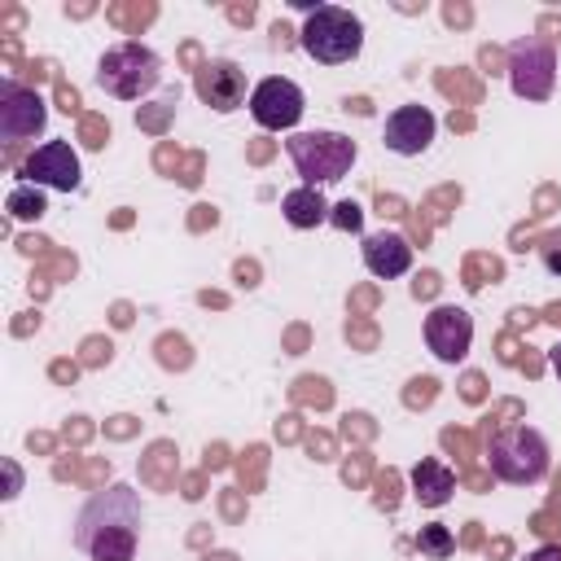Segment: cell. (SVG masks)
I'll return each instance as SVG.
<instances>
[{"label": "cell", "instance_id": "1", "mask_svg": "<svg viewBox=\"0 0 561 561\" xmlns=\"http://www.w3.org/2000/svg\"><path fill=\"white\" fill-rule=\"evenodd\" d=\"M140 543V495L127 482L96 491L75 517V548L92 561H131Z\"/></svg>", "mask_w": 561, "mask_h": 561}, {"label": "cell", "instance_id": "2", "mask_svg": "<svg viewBox=\"0 0 561 561\" xmlns=\"http://www.w3.org/2000/svg\"><path fill=\"white\" fill-rule=\"evenodd\" d=\"M298 44L320 66L355 61L364 48V22L342 4H307V22L298 31Z\"/></svg>", "mask_w": 561, "mask_h": 561}, {"label": "cell", "instance_id": "3", "mask_svg": "<svg viewBox=\"0 0 561 561\" xmlns=\"http://www.w3.org/2000/svg\"><path fill=\"white\" fill-rule=\"evenodd\" d=\"M548 438L535 430V425H504L491 434L486 443V465L500 482H513V486H530L548 473Z\"/></svg>", "mask_w": 561, "mask_h": 561}, {"label": "cell", "instance_id": "4", "mask_svg": "<svg viewBox=\"0 0 561 561\" xmlns=\"http://www.w3.org/2000/svg\"><path fill=\"white\" fill-rule=\"evenodd\" d=\"M285 153L294 162V171L302 175L307 188H320V184H337L351 167H355V140L342 136V131H294L285 140Z\"/></svg>", "mask_w": 561, "mask_h": 561}, {"label": "cell", "instance_id": "5", "mask_svg": "<svg viewBox=\"0 0 561 561\" xmlns=\"http://www.w3.org/2000/svg\"><path fill=\"white\" fill-rule=\"evenodd\" d=\"M158 79H162V57H158L153 48L136 44V39H123V44L105 48L101 61H96V83H101L110 96H118V101H140V96H149V92L158 88Z\"/></svg>", "mask_w": 561, "mask_h": 561}, {"label": "cell", "instance_id": "6", "mask_svg": "<svg viewBox=\"0 0 561 561\" xmlns=\"http://www.w3.org/2000/svg\"><path fill=\"white\" fill-rule=\"evenodd\" d=\"M557 83V48L548 39H513L508 44V88L522 101H548Z\"/></svg>", "mask_w": 561, "mask_h": 561}, {"label": "cell", "instance_id": "7", "mask_svg": "<svg viewBox=\"0 0 561 561\" xmlns=\"http://www.w3.org/2000/svg\"><path fill=\"white\" fill-rule=\"evenodd\" d=\"M307 101H302V88L285 75H272V79H259L254 92H250V118L263 127V131H289L298 127Z\"/></svg>", "mask_w": 561, "mask_h": 561}, {"label": "cell", "instance_id": "8", "mask_svg": "<svg viewBox=\"0 0 561 561\" xmlns=\"http://www.w3.org/2000/svg\"><path fill=\"white\" fill-rule=\"evenodd\" d=\"M44 127H48L44 96L35 88H26V83L4 79L0 83V140L4 145H22V140H35Z\"/></svg>", "mask_w": 561, "mask_h": 561}, {"label": "cell", "instance_id": "9", "mask_svg": "<svg viewBox=\"0 0 561 561\" xmlns=\"http://www.w3.org/2000/svg\"><path fill=\"white\" fill-rule=\"evenodd\" d=\"M22 184H35V188H57V193H70L79 188L83 171H79V153L70 149V140H44L26 153V162L18 167Z\"/></svg>", "mask_w": 561, "mask_h": 561}, {"label": "cell", "instance_id": "10", "mask_svg": "<svg viewBox=\"0 0 561 561\" xmlns=\"http://www.w3.org/2000/svg\"><path fill=\"white\" fill-rule=\"evenodd\" d=\"M193 92L202 96V105H210L215 114H232L241 105H250V83H245V70L228 57H215L206 61L197 75H193Z\"/></svg>", "mask_w": 561, "mask_h": 561}, {"label": "cell", "instance_id": "11", "mask_svg": "<svg viewBox=\"0 0 561 561\" xmlns=\"http://www.w3.org/2000/svg\"><path fill=\"white\" fill-rule=\"evenodd\" d=\"M425 346L434 351V359L460 364L469 355V346H473V316L465 307H451V302L434 307L425 316Z\"/></svg>", "mask_w": 561, "mask_h": 561}, {"label": "cell", "instance_id": "12", "mask_svg": "<svg viewBox=\"0 0 561 561\" xmlns=\"http://www.w3.org/2000/svg\"><path fill=\"white\" fill-rule=\"evenodd\" d=\"M434 131H438V118H434L425 105H399V110H390V118H386L381 145H386L390 153H399V158H421V153L430 149Z\"/></svg>", "mask_w": 561, "mask_h": 561}, {"label": "cell", "instance_id": "13", "mask_svg": "<svg viewBox=\"0 0 561 561\" xmlns=\"http://www.w3.org/2000/svg\"><path fill=\"white\" fill-rule=\"evenodd\" d=\"M364 267L373 272V276H381V280H394V276H403L408 267H412V245H408V237L403 232H373V237H364Z\"/></svg>", "mask_w": 561, "mask_h": 561}, {"label": "cell", "instance_id": "14", "mask_svg": "<svg viewBox=\"0 0 561 561\" xmlns=\"http://www.w3.org/2000/svg\"><path fill=\"white\" fill-rule=\"evenodd\" d=\"M451 491H456V473H451L443 460H421V465H412V495H416V504L443 508V504L451 500Z\"/></svg>", "mask_w": 561, "mask_h": 561}, {"label": "cell", "instance_id": "15", "mask_svg": "<svg viewBox=\"0 0 561 561\" xmlns=\"http://www.w3.org/2000/svg\"><path fill=\"white\" fill-rule=\"evenodd\" d=\"M280 210H285V224H289V228H316V224H329V202L320 197V188H307V184L289 188V193L280 197Z\"/></svg>", "mask_w": 561, "mask_h": 561}, {"label": "cell", "instance_id": "16", "mask_svg": "<svg viewBox=\"0 0 561 561\" xmlns=\"http://www.w3.org/2000/svg\"><path fill=\"white\" fill-rule=\"evenodd\" d=\"M4 210H9L13 219H39V215L48 210L44 188H35V184H18V188L4 197Z\"/></svg>", "mask_w": 561, "mask_h": 561}, {"label": "cell", "instance_id": "17", "mask_svg": "<svg viewBox=\"0 0 561 561\" xmlns=\"http://www.w3.org/2000/svg\"><path fill=\"white\" fill-rule=\"evenodd\" d=\"M416 548H421L425 557H434V561H447V557L456 552V539H451V530H447V526H421Z\"/></svg>", "mask_w": 561, "mask_h": 561}, {"label": "cell", "instance_id": "18", "mask_svg": "<svg viewBox=\"0 0 561 561\" xmlns=\"http://www.w3.org/2000/svg\"><path fill=\"white\" fill-rule=\"evenodd\" d=\"M329 224L342 228V232H359V228H364L359 202H351V197H346V202H333V206H329Z\"/></svg>", "mask_w": 561, "mask_h": 561}, {"label": "cell", "instance_id": "19", "mask_svg": "<svg viewBox=\"0 0 561 561\" xmlns=\"http://www.w3.org/2000/svg\"><path fill=\"white\" fill-rule=\"evenodd\" d=\"M539 259H543V267H548L552 276H561V232L543 237V245H539Z\"/></svg>", "mask_w": 561, "mask_h": 561}, {"label": "cell", "instance_id": "20", "mask_svg": "<svg viewBox=\"0 0 561 561\" xmlns=\"http://www.w3.org/2000/svg\"><path fill=\"white\" fill-rule=\"evenodd\" d=\"M526 561H561V543H539L535 552H526Z\"/></svg>", "mask_w": 561, "mask_h": 561}, {"label": "cell", "instance_id": "21", "mask_svg": "<svg viewBox=\"0 0 561 561\" xmlns=\"http://www.w3.org/2000/svg\"><path fill=\"white\" fill-rule=\"evenodd\" d=\"M4 473H9V491H4V500H13V495H18V482H22V478H18V465L4 460Z\"/></svg>", "mask_w": 561, "mask_h": 561}, {"label": "cell", "instance_id": "22", "mask_svg": "<svg viewBox=\"0 0 561 561\" xmlns=\"http://www.w3.org/2000/svg\"><path fill=\"white\" fill-rule=\"evenodd\" d=\"M548 364H552V373H557V381H561V337L552 342V351H548Z\"/></svg>", "mask_w": 561, "mask_h": 561}]
</instances>
